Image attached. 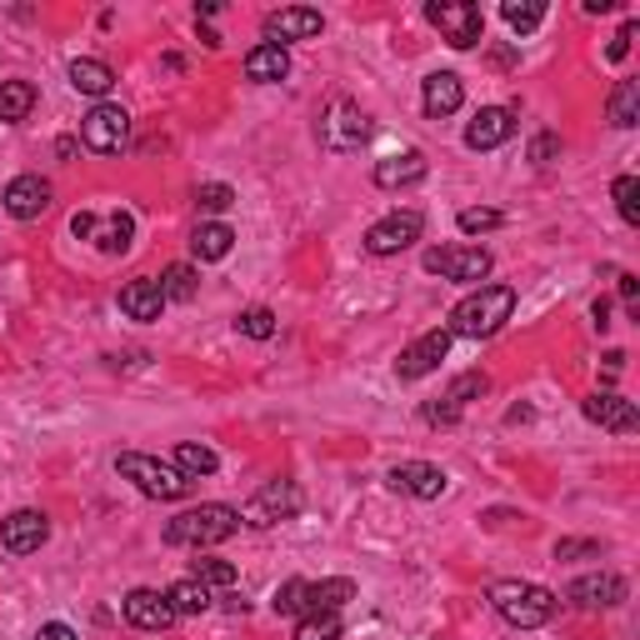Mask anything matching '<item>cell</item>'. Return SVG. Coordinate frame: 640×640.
<instances>
[{
  "instance_id": "obj_1",
  "label": "cell",
  "mask_w": 640,
  "mask_h": 640,
  "mask_svg": "<svg viewBox=\"0 0 640 640\" xmlns=\"http://www.w3.org/2000/svg\"><path fill=\"white\" fill-rule=\"evenodd\" d=\"M516 285H480V291H470L466 301L451 311V336H466V340H486L496 336L500 326H506L510 315H516Z\"/></svg>"
},
{
  "instance_id": "obj_2",
  "label": "cell",
  "mask_w": 640,
  "mask_h": 640,
  "mask_svg": "<svg viewBox=\"0 0 640 640\" xmlns=\"http://www.w3.org/2000/svg\"><path fill=\"white\" fill-rule=\"evenodd\" d=\"M240 525H246V521H240L236 506L210 500V506H191V510H181V516H171L161 535H165V545H191V551H206V545L230 541Z\"/></svg>"
},
{
  "instance_id": "obj_3",
  "label": "cell",
  "mask_w": 640,
  "mask_h": 640,
  "mask_svg": "<svg viewBox=\"0 0 640 640\" xmlns=\"http://www.w3.org/2000/svg\"><path fill=\"white\" fill-rule=\"evenodd\" d=\"M490 606H496V616L506 620V626L516 630H541L545 620L555 616V590L535 586V581H496L490 586Z\"/></svg>"
},
{
  "instance_id": "obj_4",
  "label": "cell",
  "mask_w": 640,
  "mask_h": 640,
  "mask_svg": "<svg viewBox=\"0 0 640 640\" xmlns=\"http://www.w3.org/2000/svg\"><path fill=\"white\" fill-rule=\"evenodd\" d=\"M116 476L131 480V486L141 490V496H151V500H181L185 490H191V480H185L171 460L145 456V451H120V456H116Z\"/></svg>"
},
{
  "instance_id": "obj_5",
  "label": "cell",
  "mask_w": 640,
  "mask_h": 640,
  "mask_svg": "<svg viewBox=\"0 0 640 640\" xmlns=\"http://www.w3.org/2000/svg\"><path fill=\"white\" fill-rule=\"evenodd\" d=\"M425 21L445 35L451 51H470V45L486 41V15H480V6H470V0H431V6H425Z\"/></svg>"
},
{
  "instance_id": "obj_6",
  "label": "cell",
  "mask_w": 640,
  "mask_h": 640,
  "mask_svg": "<svg viewBox=\"0 0 640 640\" xmlns=\"http://www.w3.org/2000/svg\"><path fill=\"white\" fill-rule=\"evenodd\" d=\"M305 506L301 486L295 480H265L256 496L246 500V510H240V521L256 525V531H265V525H281V521H295Z\"/></svg>"
},
{
  "instance_id": "obj_7",
  "label": "cell",
  "mask_w": 640,
  "mask_h": 640,
  "mask_svg": "<svg viewBox=\"0 0 640 640\" xmlns=\"http://www.w3.org/2000/svg\"><path fill=\"white\" fill-rule=\"evenodd\" d=\"M370 141V116L356 106V100H336V106L321 116V145L336 155H350Z\"/></svg>"
},
{
  "instance_id": "obj_8",
  "label": "cell",
  "mask_w": 640,
  "mask_h": 640,
  "mask_svg": "<svg viewBox=\"0 0 640 640\" xmlns=\"http://www.w3.org/2000/svg\"><path fill=\"white\" fill-rule=\"evenodd\" d=\"M425 271L445 275L460 285H480L490 275V250L486 246H435L425 250Z\"/></svg>"
},
{
  "instance_id": "obj_9",
  "label": "cell",
  "mask_w": 640,
  "mask_h": 640,
  "mask_svg": "<svg viewBox=\"0 0 640 640\" xmlns=\"http://www.w3.org/2000/svg\"><path fill=\"white\" fill-rule=\"evenodd\" d=\"M126 141H131V116L120 106H110V100L90 106V116L80 120V145L96 155H116Z\"/></svg>"
},
{
  "instance_id": "obj_10",
  "label": "cell",
  "mask_w": 640,
  "mask_h": 640,
  "mask_svg": "<svg viewBox=\"0 0 640 640\" xmlns=\"http://www.w3.org/2000/svg\"><path fill=\"white\" fill-rule=\"evenodd\" d=\"M421 230H425L421 210H391L386 220H376L366 230V250L370 256H401V250H411L421 240Z\"/></svg>"
},
{
  "instance_id": "obj_11",
  "label": "cell",
  "mask_w": 640,
  "mask_h": 640,
  "mask_svg": "<svg viewBox=\"0 0 640 640\" xmlns=\"http://www.w3.org/2000/svg\"><path fill=\"white\" fill-rule=\"evenodd\" d=\"M45 541H51L45 510H11V516L0 521V551L6 555H35Z\"/></svg>"
},
{
  "instance_id": "obj_12",
  "label": "cell",
  "mask_w": 640,
  "mask_h": 640,
  "mask_svg": "<svg viewBox=\"0 0 640 640\" xmlns=\"http://www.w3.org/2000/svg\"><path fill=\"white\" fill-rule=\"evenodd\" d=\"M451 330L445 326H435V330H425L421 340H411V346L401 350V360H395V376L401 380H421V376H431V370H441V360L451 356Z\"/></svg>"
},
{
  "instance_id": "obj_13",
  "label": "cell",
  "mask_w": 640,
  "mask_h": 640,
  "mask_svg": "<svg viewBox=\"0 0 640 640\" xmlns=\"http://www.w3.org/2000/svg\"><path fill=\"white\" fill-rule=\"evenodd\" d=\"M120 616L131 620L135 630H171L175 620H181L175 606L165 600V590H151V586H135L131 596L120 600Z\"/></svg>"
},
{
  "instance_id": "obj_14",
  "label": "cell",
  "mask_w": 640,
  "mask_h": 640,
  "mask_svg": "<svg viewBox=\"0 0 640 640\" xmlns=\"http://www.w3.org/2000/svg\"><path fill=\"white\" fill-rule=\"evenodd\" d=\"M321 11H311V6H281V11H271L261 21L265 41L271 45H285V41H311V35H321Z\"/></svg>"
},
{
  "instance_id": "obj_15",
  "label": "cell",
  "mask_w": 640,
  "mask_h": 640,
  "mask_svg": "<svg viewBox=\"0 0 640 640\" xmlns=\"http://www.w3.org/2000/svg\"><path fill=\"white\" fill-rule=\"evenodd\" d=\"M445 470L431 466V460H401V466H391V490H401V496H415V500H441L445 496Z\"/></svg>"
},
{
  "instance_id": "obj_16",
  "label": "cell",
  "mask_w": 640,
  "mask_h": 640,
  "mask_svg": "<svg viewBox=\"0 0 640 640\" xmlns=\"http://www.w3.org/2000/svg\"><path fill=\"white\" fill-rule=\"evenodd\" d=\"M516 135V110L510 106H480L476 120L466 126V145L470 151H496Z\"/></svg>"
},
{
  "instance_id": "obj_17",
  "label": "cell",
  "mask_w": 640,
  "mask_h": 640,
  "mask_svg": "<svg viewBox=\"0 0 640 640\" xmlns=\"http://www.w3.org/2000/svg\"><path fill=\"white\" fill-rule=\"evenodd\" d=\"M565 600H575L581 610H610V606H620V600H626V581H620V575H610V571L581 575V581H571V586H565Z\"/></svg>"
},
{
  "instance_id": "obj_18",
  "label": "cell",
  "mask_w": 640,
  "mask_h": 640,
  "mask_svg": "<svg viewBox=\"0 0 640 640\" xmlns=\"http://www.w3.org/2000/svg\"><path fill=\"white\" fill-rule=\"evenodd\" d=\"M161 311H165L161 281H151V275H135V281L120 285V315H126V321H141V326H151V321H161Z\"/></svg>"
},
{
  "instance_id": "obj_19",
  "label": "cell",
  "mask_w": 640,
  "mask_h": 640,
  "mask_svg": "<svg viewBox=\"0 0 640 640\" xmlns=\"http://www.w3.org/2000/svg\"><path fill=\"white\" fill-rule=\"evenodd\" d=\"M45 206H51V181L45 175H15L6 185V216L11 220H35Z\"/></svg>"
},
{
  "instance_id": "obj_20",
  "label": "cell",
  "mask_w": 640,
  "mask_h": 640,
  "mask_svg": "<svg viewBox=\"0 0 640 640\" xmlns=\"http://www.w3.org/2000/svg\"><path fill=\"white\" fill-rule=\"evenodd\" d=\"M586 415L600 425V431H616V435L640 431L636 401H626V395H616V391H596V395H590V401H586Z\"/></svg>"
},
{
  "instance_id": "obj_21",
  "label": "cell",
  "mask_w": 640,
  "mask_h": 640,
  "mask_svg": "<svg viewBox=\"0 0 640 640\" xmlns=\"http://www.w3.org/2000/svg\"><path fill=\"white\" fill-rule=\"evenodd\" d=\"M421 106L431 120H445V116H456L460 106H466V86H460L456 70H435V76H425L421 86Z\"/></svg>"
},
{
  "instance_id": "obj_22",
  "label": "cell",
  "mask_w": 640,
  "mask_h": 640,
  "mask_svg": "<svg viewBox=\"0 0 640 640\" xmlns=\"http://www.w3.org/2000/svg\"><path fill=\"white\" fill-rule=\"evenodd\" d=\"M425 171H431V161H425L421 151H405V155H386V161H376L370 181H376L380 191H405V185L425 181Z\"/></svg>"
},
{
  "instance_id": "obj_23",
  "label": "cell",
  "mask_w": 640,
  "mask_h": 640,
  "mask_svg": "<svg viewBox=\"0 0 640 640\" xmlns=\"http://www.w3.org/2000/svg\"><path fill=\"white\" fill-rule=\"evenodd\" d=\"M291 76V51L285 45H256V51L246 55V80H256V86H275V80Z\"/></svg>"
},
{
  "instance_id": "obj_24",
  "label": "cell",
  "mask_w": 640,
  "mask_h": 640,
  "mask_svg": "<svg viewBox=\"0 0 640 640\" xmlns=\"http://www.w3.org/2000/svg\"><path fill=\"white\" fill-rule=\"evenodd\" d=\"M70 86L100 106V100L116 90V70H110L106 61H90V55H80V61H70Z\"/></svg>"
},
{
  "instance_id": "obj_25",
  "label": "cell",
  "mask_w": 640,
  "mask_h": 640,
  "mask_svg": "<svg viewBox=\"0 0 640 640\" xmlns=\"http://www.w3.org/2000/svg\"><path fill=\"white\" fill-rule=\"evenodd\" d=\"M346 600H356V581H350V575L311 581V586H305V616H315V610H340Z\"/></svg>"
},
{
  "instance_id": "obj_26",
  "label": "cell",
  "mask_w": 640,
  "mask_h": 640,
  "mask_svg": "<svg viewBox=\"0 0 640 640\" xmlns=\"http://www.w3.org/2000/svg\"><path fill=\"white\" fill-rule=\"evenodd\" d=\"M230 246H236V230L226 226V220H200L196 226V236H191V256L196 261H226L230 256Z\"/></svg>"
},
{
  "instance_id": "obj_27",
  "label": "cell",
  "mask_w": 640,
  "mask_h": 640,
  "mask_svg": "<svg viewBox=\"0 0 640 640\" xmlns=\"http://www.w3.org/2000/svg\"><path fill=\"white\" fill-rule=\"evenodd\" d=\"M90 240H96L106 256H126V250L135 246V216L131 210H110L106 220H96V236Z\"/></svg>"
},
{
  "instance_id": "obj_28",
  "label": "cell",
  "mask_w": 640,
  "mask_h": 640,
  "mask_svg": "<svg viewBox=\"0 0 640 640\" xmlns=\"http://www.w3.org/2000/svg\"><path fill=\"white\" fill-rule=\"evenodd\" d=\"M171 466L181 470L185 480H200V476H216L220 456L210 451V445H200V441H181V445H175V456H171Z\"/></svg>"
},
{
  "instance_id": "obj_29",
  "label": "cell",
  "mask_w": 640,
  "mask_h": 640,
  "mask_svg": "<svg viewBox=\"0 0 640 640\" xmlns=\"http://www.w3.org/2000/svg\"><path fill=\"white\" fill-rule=\"evenodd\" d=\"M165 600L175 606V616H206L216 596H210V586H200L196 575H185V581H175V586L165 590Z\"/></svg>"
},
{
  "instance_id": "obj_30",
  "label": "cell",
  "mask_w": 640,
  "mask_h": 640,
  "mask_svg": "<svg viewBox=\"0 0 640 640\" xmlns=\"http://www.w3.org/2000/svg\"><path fill=\"white\" fill-rule=\"evenodd\" d=\"M31 110H35V86H31V80H6V86H0V120H6V126L31 120Z\"/></svg>"
},
{
  "instance_id": "obj_31",
  "label": "cell",
  "mask_w": 640,
  "mask_h": 640,
  "mask_svg": "<svg viewBox=\"0 0 640 640\" xmlns=\"http://www.w3.org/2000/svg\"><path fill=\"white\" fill-rule=\"evenodd\" d=\"M636 120H640V80H620V86L610 90V126L630 131Z\"/></svg>"
},
{
  "instance_id": "obj_32",
  "label": "cell",
  "mask_w": 640,
  "mask_h": 640,
  "mask_svg": "<svg viewBox=\"0 0 640 640\" xmlns=\"http://www.w3.org/2000/svg\"><path fill=\"white\" fill-rule=\"evenodd\" d=\"M500 15H506V25L516 35H531L535 25L545 21V6H541V0H506V6H500Z\"/></svg>"
},
{
  "instance_id": "obj_33",
  "label": "cell",
  "mask_w": 640,
  "mask_h": 640,
  "mask_svg": "<svg viewBox=\"0 0 640 640\" xmlns=\"http://www.w3.org/2000/svg\"><path fill=\"white\" fill-rule=\"evenodd\" d=\"M340 616L336 610H315V616H301L295 620V640H340Z\"/></svg>"
},
{
  "instance_id": "obj_34",
  "label": "cell",
  "mask_w": 640,
  "mask_h": 640,
  "mask_svg": "<svg viewBox=\"0 0 640 640\" xmlns=\"http://www.w3.org/2000/svg\"><path fill=\"white\" fill-rule=\"evenodd\" d=\"M236 330L250 336V340H271L275 336V311L271 305H250V311L236 315Z\"/></svg>"
},
{
  "instance_id": "obj_35",
  "label": "cell",
  "mask_w": 640,
  "mask_h": 640,
  "mask_svg": "<svg viewBox=\"0 0 640 640\" xmlns=\"http://www.w3.org/2000/svg\"><path fill=\"white\" fill-rule=\"evenodd\" d=\"M610 196H616L620 220H626V226H640V181H636V175H616Z\"/></svg>"
},
{
  "instance_id": "obj_36",
  "label": "cell",
  "mask_w": 640,
  "mask_h": 640,
  "mask_svg": "<svg viewBox=\"0 0 640 640\" xmlns=\"http://www.w3.org/2000/svg\"><path fill=\"white\" fill-rule=\"evenodd\" d=\"M456 226H460V236H486V230L506 226V210H496V206H470V210H460V216H456Z\"/></svg>"
},
{
  "instance_id": "obj_37",
  "label": "cell",
  "mask_w": 640,
  "mask_h": 640,
  "mask_svg": "<svg viewBox=\"0 0 640 640\" xmlns=\"http://www.w3.org/2000/svg\"><path fill=\"white\" fill-rule=\"evenodd\" d=\"M161 291H165V301H196L200 275L191 271V265H171V271L161 275Z\"/></svg>"
},
{
  "instance_id": "obj_38",
  "label": "cell",
  "mask_w": 640,
  "mask_h": 640,
  "mask_svg": "<svg viewBox=\"0 0 640 640\" xmlns=\"http://www.w3.org/2000/svg\"><path fill=\"white\" fill-rule=\"evenodd\" d=\"M486 391H490V380L480 376V370H466V376H456V380H451V391H445V401H456L460 411H466V405H470V401H480V395H486Z\"/></svg>"
},
{
  "instance_id": "obj_39",
  "label": "cell",
  "mask_w": 640,
  "mask_h": 640,
  "mask_svg": "<svg viewBox=\"0 0 640 640\" xmlns=\"http://www.w3.org/2000/svg\"><path fill=\"white\" fill-rule=\"evenodd\" d=\"M191 575H196L200 586H210V590H216V586H220V590L236 586V565H230V561H216V555H200Z\"/></svg>"
},
{
  "instance_id": "obj_40",
  "label": "cell",
  "mask_w": 640,
  "mask_h": 640,
  "mask_svg": "<svg viewBox=\"0 0 640 640\" xmlns=\"http://www.w3.org/2000/svg\"><path fill=\"white\" fill-rule=\"evenodd\" d=\"M196 206L206 210V216H220V210L236 206V191H230L226 181H206V185H196Z\"/></svg>"
},
{
  "instance_id": "obj_41",
  "label": "cell",
  "mask_w": 640,
  "mask_h": 640,
  "mask_svg": "<svg viewBox=\"0 0 640 640\" xmlns=\"http://www.w3.org/2000/svg\"><path fill=\"white\" fill-rule=\"evenodd\" d=\"M305 586H311V581H301V575L285 581V586L275 590V610H281V616H305Z\"/></svg>"
},
{
  "instance_id": "obj_42",
  "label": "cell",
  "mask_w": 640,
  "mask_h": 640,
  "mask_svg": "<svg viewBox=\"0 0 640 640\" xmlns=\"http://www.w3.org/2000/svg\"><path fill=\"white\" fill-rule=\"evenodd\" d=\"M421 415H425L431 425H456V421H460V405H456V401H445V395H441V401L421 405Z\"/></svg>"
},
{
  "instance_id": "obj_43",
  "label": "cell",
  "mask_w": 640,
  "mask_h": 640,
  "mask_svg": "<svg viewBox=\"0 0 640 640\" xmlns=\"http://www.w3.org/2000/svg\"><path fill=\"white\" fill-rule=\"evenodd\" d=\"M555 151H561V135H551V131L535 135V141H531V161H535V165H551V155H555Z\"/></svg>"
},
{
  "instance_id": "obj_44",
  "label": "cell",
  "mask_w": 640,
  "mask_h": 640,
  "mask_svg": "<svg viewBox=\"0 0 640 640\" xmlns=\"http://www.w3.org/2000/svg\"><path fill=\"white\" fill-rule=\"evenodd\" d=\"M630 41H636V21H626V25H620V31H616V41H610V61H626V55H630Z\"/></svg>"
},
{
  "instance_id": "obj_45",
  "label": "cell",
  "mask_w": 640,
  "mask_h": 640,
  "mask_svg": "<svg viewBox=\"0 0 640 640\" xmlns=\"http://www.w3.org/2000/svg\"><path fill=\"white\" fill-rule=\"evenodd\" d=\"M70 236L90 240V236H96V216H90V210H76V216H70Z\"/></svg>"
},
{
  "instance_id": "obj_46",
  "label": "cell",
  "mask_w": 640,
  "mask_h": 640,
  "mask_svg": "<svg viewBox=\"0 0 640 640\" xmlns=\"http://www.w3.org/2000/svg\"><path fill=\"white\" fill-rule=\"evenodd\" d=\"M620 301H626L630 315H640V285H636V275H620Z\"/></svg>"
},
{
  "instance_id": "obj_47",
  "label": "cell",
  "mask_w": 640,
  "mask_h": 640,
  "mask_svg": "<svg viewBox=\"0 0 640 640\" xmlns=\"http://www.w3.org/2000/svg\"><path fill=\"white\" fill-rule=\"evenodd\" d=\"M35 640H76V630H70L66 620H51V626L35 630Z\"/></svg>"
},
{
  "instance_id": "obj_48",
  "label": "cell",
  "mask_w": 640,
  "mask_h": 640,
  "mask_svg": "<svg viewBox=\"0 0 640 640\" xmlns=\"http://www.w3.org/2000/svg\"><path fill=\"white\" fill-rule=\"evenodd\" d=\"M590 321H596V330H606V326H610V301H606V295H600V301L590 305Z\"/></svg>"
}]
</instances>
